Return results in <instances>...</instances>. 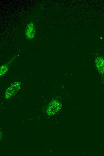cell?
Masks as SVG:
<instances>
[{"label": "cell", "instance_id": "cell-1", "mask_svg": "<svg viewBox=\"0 0 104 156\" xmlns=\"http://www.w3.org/2000/svg\"><path fill=\"white\" fill-rule=\"evenodd\" d=\"M20 86L21 83L18 81L12 83L6 91V98H9L14 95L20 88Z\"/></svg>", "mask_w": 104, "mask_h": 156}, {"label": "cell", "instance_id": "cell-2", "mask_svg": "<svg viewBox=\"0 0 104 156\" xmlns=\"http://www.w3.org/2000/svg\"><path fill=\"white\" fill-rule=\"evenodd\" d=\"M35 29L34 23L32 22L28 23L25 32V36L28 39H32L34 36Z\"/></svg>", "mask_w": 104, "mask_h": 156}, {"label": "cell", "instance_id": "cell-3", "mask_svg": "<svg viewBox=\"0 0 104 156\" xmlns=\"http://www.w3.org/2000/svg\"><path fill=\"white\" fill-rule=\"evenodd\" d=\"M60 107V103L56 101L51 102L48 106L47 112L49 115H53L57 112Z\"/></svg>", "mask_w": 104, "mask_h": 156}, {"label": "cell", "instance_id": "cell-4", "mask_svg": "<svg viewBox=\"0 0 104 156\" xmlns=\"http://www.w3.org/2000/svg\"><path fill=\"white\" fill-rule=\"evenodd\" d=\"M95 63L100 73L104 75V59L101 57H98L96 59Z\"/></svg>", "mask_w": 104, "mask_h": 156}, {"label": "cell", "instance_id": "cell-5", "mask_svg": "<svg viewBox=\"0 0 104 156\" xmlns=\"http://www.w3.org/2000/svg\"><path fill=\"white\" fill-rule=\"evenodd\" d=\"M8 67L7 64H4L1 67L0 69V74L2 75V74H4L7 71Z\"/></svg>", "mask_w": 104, "mask_h": 156}]
</instances>
